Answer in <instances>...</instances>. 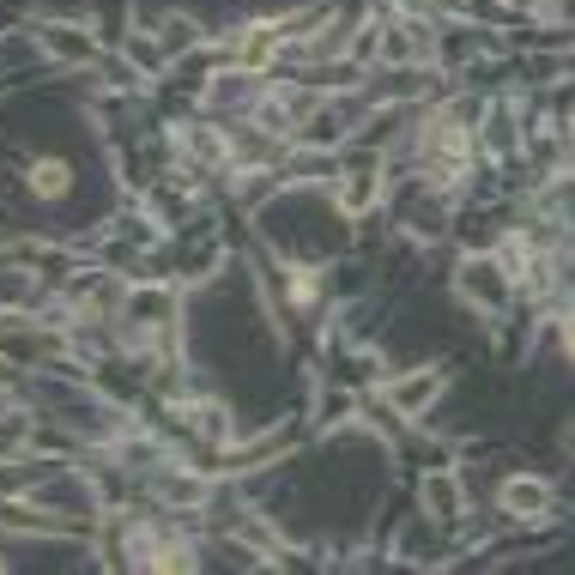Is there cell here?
I'll list each match as a JSON object with an SVG mask.
<instances>
[{
  "label": "cell",
  "mask_w": 575,
  "mask_h": 575,
  "mask_svg": "<svg viewBox=\"0 0 575 575\" xmlns=\"http://www.w3.org/2000/svg\"><path fill=\"white\" fill-rule=\"evenodd\" d=\"M455 285H460V297H467L473 309H485V315H503L509 309V291H515L497 255H467L460 272H455Z\"/></svg>",
  "instance_id": "1"
},
{
  "label": "cell",
  "mask_w": 575,
  "mask_h": 575,
  "mask_svg": "<svg viewBox=\"0 0 575 575\" xmlns=\"http://www.w3.org/2000/svg\"><path fill=\"white\" fill-rule=\"evenodd\" d=\"M436 394H443V376H436V369H413V376H400L388 388V406L406 413V418H418L424 406H436Z\"/></svg>",
  "instance_id": "2"
},
{
  "label": "cell",
  "mask_w": 575,
  "mask_h": 575,
  "mask_svg": "<svg viewBox=\"0 0 575 575\" xmlns=\"http://www.w3.org/2000/svg\"><path fill=\"white\" fill-rule=\"evenodd\" d=\"M43 43L54 61H91L98 54V37L86 31V24H43Z\"/></svg>",
  "instance_id": "3"
},
{
  "label": "cell",
  "mask_w": 575,
  "mask_h": 575,
  "mask_svg": "<svg viewBox=\"0 0 575 575\" xmlns=\"http://www.w3.org/2000/svg\"><path fill=\"white\" fill-rule=\"evenodd\" d=\"M503 509L509 515H545L552 509V485H545V478H509V485H503Z\"/></svg>",
  "instance_id": "4"
},
{
  "label": "cell",
  "mask_w": 575,
  "mask_h": 575,
  "mask_svg": "<svg viewBox=\"0 0 575 575\" xmlns=\"http://www.w3.org/2000/svg\"><path fill=\"white\" fill-rule=\"evenodd\" d=\"M0 527H12V533H61V522L43 509V503H0Z\"/></svg>",
  "instance_id": "5"
},
{
  "label": "cell",
  "mask_w": 575,
  "mask_h": 575,
  "mask_svg": "<svg viewBox=\"0 0 575 575\" xmlns=\"http://www.w3.org/2000/svg\"><path fill=\"white\" fill-rule=\"evenodd\" d=\"M424 503H430L436 522H460L467 515V497L455 490V478H424Z\"/></svg>",
  "instance_id": "6"
},
{
  "label": "cell",
  "mask_w": 575,
  "mask_h": 575,
  "mask_svg": "<svg viewBox=\"0 0 575 575\" xmlns=\"http://www.w3.org/2000/svg\"><path fill=\"white\" fill-rule=\"evenodd\" d=\"M31 188L43 200H67V188H73V170H67L61 158H37L31 163Z\"/></svg>",
  "instance_id": "7"
},
{
  "label": "cell",
  "mask_w": 575,
  "mask_h": 575,
  "mask_svg": "<svg viewBox=\"0 0 575 575\" xmlns=\"http://www.w3.org/2000/svg\"><path fill=\"white\" fill-rule=\"evenodd\" d=\"M249 91H255V79L237 67V73H218V79H212V86H207V98H212V103H225V109H255Z\"/></svg>",
  "instance_id": "8"
},
{
  "label": "cell",
  "mask_w": 575,
  "mask_h": 575,
  "mask_svg": "<svg viewBox=\"0 0 575 575\" xmlns=\"http://www.w3.org/2000/svg\"><path fill=\"white\" fill-rule=\"evenodd\" d=\"M188 424H195L212 448L230 443V413H225V406H212V400H195V406H188Z\"/></svg>",
  "instance_id": "9"
},
{
  "label": "cell",
  "mask_w": 575,
  "mask_h": 575,
  "mask_svg": "<svg viewBox=\"0 0 575 575\" xmlns=\"http://www.w3.org/2000/svg\"><path fill=\"white\" fill-rule=\"evenodd\" d=\"M485 140V152H515V109L509 103H490V133H478Z\"/></svg>",
  "instance_id": "10"
},
{
  "label": "cell",
  "mask_w": 575,
  "mask_h": 575,
  "mask_svg": "<svg viewBox=\"0 0 575 575\" xmlns=\"http://www.w3.org/2000/svg\"><path fill=\"white\" fill-rule=\"evenodd\" d=\"M128 61L140 67V73H163V61H170V54H163L158 37H140V31H133V37H128Z\"/></svg>",
  "instance_id": "11"
},
{
  "label": "cell",
  "mask_w": 575,
  "mask_h": 575,
  "mask_svg": "<svg viewBox=\"0 0 575 575\" xmlns=\"http://www.w3.org/2000/svg\"><path fill=\"white\" fill-rule=\"evenodd\" d=\"M376 188H381V176H376V170H358V176H351L346 188H339V195H346V200H339V207H346V212H364L369 200H376Z\"/></svg>",
  "instance_id": "12"
},
{
  "label": "cell",
  "mask_w": 575,
  "mask_h": 575,
  "mask_svg": "<svg viewBox=\"0 0 575 575\" xmlns=\"http://www.w3.org/2000/svg\"><path fill=\"white\" fill-rule=\"evenodd\" d=\"M24 430H31V418H24V413H12L7 424H0V455H12V448L24 443Z\"/></svg>",
  "instance_id": "13"
},
{
  "label": "cell",
  "mask_w": 575,
  "mask_h": 575,
  "mask_svg": "<svg viewBox=\"0 0 575 575\" xmlns=\"http://www.w3.org/2000/svg\"><path fill=\"white\" fill-rule=\"evenodd\" d=\"M346 413H351V394H321V424H334Z\"/></svg>",
  "instance_id": "14"
}]
</instances>
